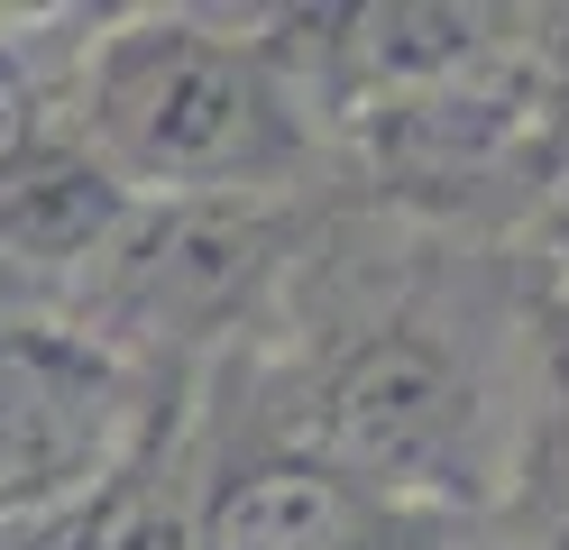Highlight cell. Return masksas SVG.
I'll return each mask as SVG.
<instances>
[{
	"mask_svg": "<svg viewBox=\"0 0 569 550\" xmlns=\"http://www.w3.org/2000/svg\"><path fill=\"white\" fill-rule=\"evenodd\" d=\"M322 220V193H221V202H129L111 248L64 303V330L157 386H202L258 340L284 276Z\"/></svg>",
	"mask_w": 569,
	"mask_h": 550,
	"instance_id": "cell-3",
	"label": "cell"
},
{
	"mask_svg": "<svg viewBox=\"0 0 569 550\" xmlns=\"http://www.w3.org/2000/svg\"><path fill=\"white\" fill-rule=\"evenodd\" d=\"M174 394L92 349L64 321H19L0 330V541L28 532L38 513L74 504L101 468L129 459V440L148 431Z\"/></svg>",
	"mask_w": 569,
	"mask_h": 550,
	"instance_id": "cell-4",
	"label": "cell"
},
{
	"mask_svg": "<svg viewBox=\"0 0 569 550\" xmlns=\"http://www.w3.org/2000/svg\"><path fill=\"white\" fill-rule=\"evenodd\" d=\"M47 120L129 202L331 193V138L276 19L120 10L74 37Z\"/></svg>",
	"mask_w": 569,
	"mask_h": 550,
	"instance_id": "cell-2",
	"label": "cell"
},
{
	"mask_svg": "<svg viewBox=\"0 0 569 550\" xmlns=\"http://www.w3.org/2000/svg\"><path fill=\"white\" fill-rule=\"evenodd\" d=\"M0 550H202V431L193 394H174L166 413L129 440L120 468H101L74 504L38 513Z\"/></svg>",
	"mask_w": 569,
	"mask_h": 550,
	"instance_id": "cell-5",
	"label": "cell"
},
{
	"mask_svg": "<svg viewBox=\"0 0 569 550\" xmlns=\"http://www.w3.org/2000/svg\"><path fill=\"white\" fill-rule=\"evenodd\" d=\"M496 523H469V513H432V504H396L349 487V504L331 513V532L312 550H487Z\"/></svg>",
	"mask_w": 569,
	"mask_h": 550,
	"instance_id": "cell-6",
	"label": "cell"
},
{
	"mask_svg": "<svg viewBox=\"0 0 569 550\" xmlns=\"http://www.w3.org/2000/svg\"><path fill=\"white\" fill-rule=\"evenodd\" d=\"M193 422L211 450H303L368 496L496 523L542 459L532 257L331 183L258 340L193 386Z\"/></svg>",
	"mask_w": 569,
	"mask_h": 550,
	"instance_id": "cell-1",
	"label": "cell"
}]
</instances>
